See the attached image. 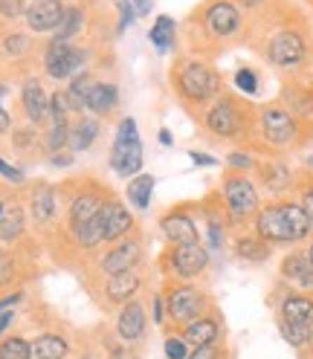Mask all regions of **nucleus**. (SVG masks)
I'll return each mask as SVG.
<instances>
[{"instance_id":"3","label":"nucleus","mask_w":313,"mask_h":359,"mask_svg":"<svg viewBox=\"0 0 313 359\" xmlns=\"http://www.w3.org/2000/svg\"><path fill=\"white\" fill-rule=\"evenodd\" d=\"M220 197H223V206H227V215L232 223H247L258 215L261 209V197L258 189L250 177L244 174H227L220 183Z\"/></svg>"},{"instance_id":"23","label":"nucleus","mask_w":313,"mask_h":359,"mask_svg":"<svg viewBox=\"0 0 313 359\" xmlns=\"http://www.w3.org/2000/svg\"><path fill=\"white\" fill-rule=\"evenodd\" d=\"M24 110H27V116L32 119V122H41L44 116L50 114V96L44 93V87L38 84V81H27L24 84Z\"/></svg>"},{"instance_id":"5","label":"nucleus","mask_w":313,"mask_h":359,"mask_svg":"<svg viewBox=\"0 0 313 359\" xmlns=\"http://www.w3.org/2000/svg\"><path fill=\"white\" fill-rule=\"evenodd\" d=\"M206 130L218 140H238L247 133V110L232 96H218L206 110Z\"/></svg>"},{"instance_id":"8","label":"nucleus","mask_w":313,"mask_h":359,"mask_svg":"<svg viewBox=\"0 0 313 359\" xmlns=\"http://www.w3.org/2000/svg\"><path fill=\"white\" fill-rule=\"evenodd\" d=\"M166 307H168V316L174 322L189 325V322L200 319L206 313V296L192 284H177L166 299Z\"/></svg>"},{"instance_id":"32","label":"nucleus","mask_w":313,"mask_h":359,"mask_svg":"<svg viewBox=\"0 0 313 359\" xmlns=\"http://www.w3.org/2000/svg\"><path fill=\"white\" fill-rule=\"evenodd\" d=\"M281 203H284V212H287L290 223H293L296 241H307V238H310V232H313V223H310V217L305 215V209H302L299 203H290V200H281Z\"/></svg>"},{"instance_id":"27","label":"nucleus","mask_w":313,"mask_h":359,"mask_svg":"<svg viewBox=\"0 0 313 359\" xmlns=\"http://www.w3.org/2000/svg\"><path fill=\"white\" fill-rule=\"evenodd\" d=\"M154 186H156L154 174H137V177H133L131 183H128V200H131V206L133 209H148L151 206Z\"/></svg>"},{"instance_id":"42","label":"nucleus","mask_w":313,"mask_h":359,"mask_svg":"<svg viewBox=\"0 0 313 359\" xmlns=\"http://www.w3.org/2000/svg\"><path fill=\"white\" fill-rule=\"evenodd\" d=\"M227 165L232 168V171H238V174H244V171H250V168H255V160L250 154H244V151H232L229 156H227Z\"/></svg>"},{"instance_id":"48","label":"nucleus","mask_w":313,"mask_h":359,"mask_svg":"<svg viewBox=\"0 0 313 359\" xmlns=\"http://www.w3.org/2000/svg\"><path fill=\"white\" fill-rule=\"evenodd\" d=\"M220 356H223V351L218 345H204V348H194L186 359H220Z\"/></svg>"},{"instance_id":"57","label":"nucleus","mask_w":313,"mask_h":359,"mask_svg":"<svg viewBox=\"0 0 313 359\" xmlns=\"http://www.w3.org/2000/svg\"><path fill=\"white\" fill-rule=\"evenodd\" d=\"M267 0H238V6L241 9H258V6H264Z\"/></svg>"},{"instance_id":"13","label":"nucleus","mask_w":313,"mask_h":359,"mask_svg":"<svg viewBox=\"0 0 313 359\" xmlns=\"http://www.w3.org/2000/svg\"><path fill=\"white\" fill-rule=\"evenodd\" d=\"M160 229L163 235L171 241V246H180V243H200V232L194 226V220L189 212H168L160 220Z\"/></svg>"},{"instance_id":"37","label":"nucleus","mask_w":313,"mask_h":359,"mask_svg":"<svg viewBox=\"0 0 313 359\" xmlns=\"http://www.w3.org/2000/svg\"><path fill=\"white\" fill-rule=\"evenodd\" d=\"M279 330H281V336H284V342L287 345H293V348H305L307 342H310V327H302V325H293V322H284V319H279Z\"/></svg>"},{"instance_id":"4","label":"nucleus","mask_w":313,"mask_h":359,"mask_svg":"<svg viewBox=\"0 0 313 359\" xmlns=\"http://www.w3.org/2000/svg\"><path fill=\"white\" fill-rule=\"evenodd\" d=\"M307 38L302 29L296 27H284V29H276L270 38H267V47H264V55L273 67L279 70H296L307 61Z\"/></svg>"},{"instance_id":"46","label":"nucleus","mask_w":313,"mask_h":359,"mask_svg":"<svg viewBox=\"0 0 313 359\" xmlns=\"http://www.w3.org/2000/svg\"><path fill=\"white\" fill-rule=\"evenodd\" d=\"M0 12L6 18H18V15H27L24 0H0Z\"/></svg>"},{"instance_id":"38","label":"nucleus","mask_w":313,"mask_h":359,"mask_svg":"<svg viewBox=\"0 0 313 359\" xmlns=\"http://www.w3.org/2000/svg\"><path fill=\"white\" fill-rule=\"evenodd\" d=\"M232 81H235V87L241 90V93H247V96H258V90H261L258 73L253 70V67H241V70H235Z\"/></svg>"},{"instance_id":"49","label":"nucleus","mask_w":313,"mask_h":359,"mask_svg":"<svg viewBox=\"0 0 313 359\" xmlns=\"http://www.w3.org/2000/svg\"><path fill=\"white\" fill-rule=\"evenodd\" d=\"M27 47H29V38H27V35H9V38H6V50H9L12 55H20Z\"/></svg>"},{"instance_id":"61","label":"nucleus","mask_w":313,"mask_h":359,"mask_svg":"<svg viewBox=\"0 0 313 359\" xmlns=\"http://www.w3.org/2000/svg\"><path fill=\"white\" fill-rule=\"evenodd\" d=\"M307 168H310V171H313V154H310V156H307Z\"/></svg>"},{"instance_id":"31","label":"nucleus","mask_w":313,"mask_h":359,"mask_svg":"<svg viewBox=\"0 0 313 359\" xmlns=\"http://www.w3.org/2000/svg\"><path fill=\"white\" fill-rule=\"evenodd\" d=\"M55 215V197H53V189H38L35 197H32V217L38 223H50Z\"/></svg>"},{"instance_id":"60","label":"nucleus","mask_w":313,"mask_h":359,"mask_svg":"<svg viewBox=\"0 0 313 359\" xmlns=\"http://www.w3.org/2000/svg\"><path fill=\"white\" fill-rule=\"evenodd\" d=\"M305 252H307V258H310V264H313V241H310V246H307Z\"/></svg>"},{"instance_id":"53","label":"nucleus","mask_w":313,"mask_h":359,"mask_svg":"<svg viewBox=\"0 0 313 359\" xmlns=\"http://www.w3.org/2000/svg\"><path fill=\"white\" fill-rule=\"evenodd\" d=\"M12 276V261L9 258H4V255H0V284H4L6 278Z\"/></svg>"},{"instance_id":"22","label":"nucleus","mask_w":313,"mask_h":359,"mask_svg":"<svg viewBox=\"0 0 313 359\" xmlns=\"http://www.w3.org/2000/svg\"><path fill=\"white\" fill-rule=\"evenodd\" d=\"M119 102V90L114 84H102V81H93V87L87 90V102L84 107L93 110V114H107V110H114Z\"/></svg>"},{"instance_id":"19","label":"nucleus","mask_w":313,"mask_h":359,"mask_svg":"<svg viewBox=\"0 0 313 359\" xmlns=\"http://www.w3.org/2000/svg\"><path fill=\"white\" fill-rule=\"evenodd\" d=\"M116 330H119V336H122L125 342L140 339V336L145 333V310H142L140 302H128V304H122Z\"/></svg>"},{"instance_id":"24","label":"nucleus","mask_w":313,"mask_h":359,"mask_svg":"<svg viewBox=\"0 0 313 359\" xmlns=\"http://www.w3.org/2000/svg\"><path fill=\"white\" fill-rule=\"evenodd\" d=\"M102 206H105V200H102L99 194H93V191L79 194V197L73 200V206H70V229L79 226V223H84V220L96 217V215L102 212Z\"/></svg>"},{"instance_id":"58","label":"nucleus","mask_w":313,"mask_h":359,"mask_svg":"<svg viewBox=\"0 0 313 359\" xmlns=\"http://www.w3.org/2000/svg\"><path fill=\"white\" fill-rule=\"evenodd\" d=\"M15 319V313L12 310H6V313H0V333H4L6 327H9V322Z\"/></svg>"},{"instance_id":"33","label":"nucleus","mask_w":313,"mask_h":359,"mask_svg":"<svg viewBox=\"0 0 313 359\" xmlns=\"http://www.w3.org/2000/svg\"><path fill=\"white\" fill-rule=\"evenodd\" d=\"M20 229H24V212H20V206L4 209V215H0V238L15 241L20 235Z\"/></svg>"},{"instance_id":"18","label":"nucleus","mask_w":313,"mask_h":359,"mask_svg":"<svg viewBox=\"0 0 313 359\" xmlns=\"http://www.w3.org/2000/svg\"><path fill=\"white\" fill-rule=\"evenodd\" d=\"M140 276L133 273H119V276H107L105 281V299L107 302H114V304H128L133 302V296H137V290H140Z\"/></svg>"},{"instance_id":"56","label":"nucleus","mask_w":313,"mask_h":359,"mask_svg":"<svg viewBox=\"0 0 313 359\" xmlns=\"http://www.w3.org/2000/svg\"><path fill=\"white\" fill-rule=\"evenodd\" d=\"M133 9H137V15H148L151 12V0H131Z\"/></svg>"},{"instance_id":"30","label":"nucleus","mask_w":313,"mask_h":359,"mask_svg":"<svg viewBox=\"0 0 313 359\" xmlns=\"http://www.w3.org/2000/svg\"><path fill=\"white\" fill-rule=\"evenodd\" d=\"M73 235H76V243L84 246V250H93V246H99L105 238H102V217H91L79 223V226H73Z\"/></svg>"},{"instance_id":"10","label":"nucleus","mask_w":313,"mask_h":359,"mask_svg":"<svg viewBox=\"0 0 313 359\" xmlns=\"http://www.w3.org/2000/svg\"><path fill=\"white\" fill-rule=\"evenodd\" d=\"M209 266V252L204 250L200 243H180V246H171L168 252V269L183 278V281H192L197 276H204Z\"/></svg>"},{"instance_id":"28","label":"nucleus","mask_w":313,"mask_h":359,"mask_svg":"<svg viewBox=\"0 0 313 359\" xmlns=\"http://www.w3.org/2000/svg\"><path fill=\"white\" fill-rule=\"evenodd\" d=\"M35 359H67V342L55 333H44L32 342Z\"/></svg>"},{"instance_id":"51","label":"nucleus","mask_w":313,"mask_h":359,"mask_svg":"<svg viewBox=\"0 0 313 359\" xmlns=\"http://www.w3.org/2000/svg\"><path fill=\"white\" fill-rule=\"evenodd\" d=\"M189 156H192V163H194V165H206V168L218 165V160H215V156H209V154H200V151H189Z\"/></svg>"},{"instance_id":"21","label":"nucleus","mask_w":313,"mask_h":359,"mask_svg":"<svg viewBox=\"0 0 313 359\" xmlns=\"http://www.w3.org/2000/svg\"><path fill=\"white\" fill-rule=\"evenodd\" d=\"M232 252H235L241 261H247V264H264L267 258L273 255V246L267 243V241H261V238L253 232V235H241V238H235Z\"/></svg>"},{"instance_id":"26","label":"nucleus","mask_w":313,"mask_h":359,"mask_svg":"<svg viewBox=\"0 0 313 359\" xmlns=\"http://www.w3.org/2000/svg\"><path fill=\"white\" fill-rule=\"evenodd\" d=\"M261 183H264L267 191L281 194V191H287L290 186H293V174H290V168L284 163H270V165L261 168Z\"/></svg>"},{"instance_id":"17","label":"nucleus","mask_w":313,"mask_h":359,"mask_svg":"<svg viewBox=\"0 0 313 359\" xmlns=\"http://www.w3.org/2000/svg\"><path fill=\"white\" fill-rule=\"evenodd\" d=\"M140 261V243L137 241H122L102 258V269L107 276H119V273H131L133 266Z\"/></svg>"},{"instance_id":"41","label":"nucleus","mask_w":313,"mask_h":359,"mask_svg":"<svg viewBox=\"0 0 313 359\" xmlns=\"http://www.w3.org/2000/svg\"><path fill=\"white\" fill-rule=\"evenodd\" d=\"M189 356V342L183 336H168L166 339V359H186Z\"/></svg>"},{"instance_id":"6","label":"nucleus","mask_w":313,"mask_h":359,"mask_svg":"<svg viewBox=\"0 0 313 359\" xmlns=\"http://www.w3.org/2000/svg\"><path fill=\"white\" fill-rule=\"evenodd\" d=\"M258 133H261V140L267 145L284 148L299 137V122L287 107L270 104V107H264L261 116H258Z\"/></svg>"},{"instance_id":"55","label":"nucleus","mask_w":313,"mask_h":359,"mask_svg":"<svg viewBox=\"0 0 313 359\" xmlns=\"http://www.w3.org/2000/svg\"><path fill=\"white\" fill-rule=\"evenodd\" d=\"M73 163V154H53V165H70Z\"/></svg>"},{"instance_id":"40","label":"nucleus","mask_w":313,"mask_h":359,"mask_svg":"<svg viewBox=\"0 0 313 359\" xmlns=\"http://www.w3.org/2000/svg\"><path fill=\"white\" fill-rule=\"evenodd\" d=\"M67 142H70V125H67V122H53L50 137H47L50 151H61Z\"/></svg>"},{"instance_id":"44","label":"nucleus","mask_w":313,"mask_h":359,"mask_svg":"<svg viewBox=\"0 0 313 359\" xmlns=\"http://www.w3.org/2000/svg\"><path fill=\"white\" fill-rule=\"evenodd\" d=\"M209 246H212V250H220V246H223V223L218 217L209 220Z\"/></svg>"},{"instance_id":"11","label":"nucleus","mask_w":313,"mask_h":359,"mask_svg":"<svg viewBox=\"0 0 313 359\" xmlns=\"http://www.w3.org/2000/svg\"><path fill=\"white\" fill-rule=\"evenodd\" d=\"M81 64H84V53L61 38H53L47 53H44V67H47V73L53 79H70Z\"/></svg>"},{"instance_id":"14","label":"nucleus","mask_w":313,"mask_h":359,"mask_svg":"<svg viewBox=\"0 0 313 359\" xmlns=\"http://www.w3.org/2000/svg\"><path fill=\"white\" fill-rule=\"evenodd\" d=\"M99 217H102V238L105 241H119L133 226L131 212L119 203V200H110V203H105L102 212H99Z\"/></svg>"},{"instance_id":"59","label":"nucleus","mask_w":313,"mask_h":359,"mask_svg":"<svg viewBox=\"0 0 313 359\" xmlns=\"http://www.w3.org/2000/svg\"><path fill=\"white\" fill-rule=\"evenodd\" d=\"M160 142H163V145H171V142H174V137H171L168 130H160Z\"/></svg>"},{"instance_id":"9","label":"nucleus","mask_w":313,"mask_h":359,"mask_svg":"<svg viewBox=\"0 0 313 359\" xmlns=\"http://www.w3.org/2000/svg\"><path fill=\"white\" fill-rule=\"evenodd\" d=\"M204 27L212 38H232L241 29V6L235 0H212L204 9Z\"/></svg>"},{"instance_id":"35","label":"nucleus","mask_w":313,"mask_h":359,"mask_svg":"<svg viewBox=\"0 0 313 359\" xmlns=\"http://www.w3.org/2000/svg\"><path fill=\"white\" fill-rule=\"evenodd\" d=\"M91 87H93V76H91V73H76V76H73L70 90H67L73 110H87L84 102H87V90H91Z\"/></svg>"},{"instance_id":"39","label":"nucleus","mask_w":313,"mask_h":359,"mask_svg":"<svg viewBox=\"0 0 313 359\" xmlns=\"http://www.w3.org/2000/svg\"><path fill=\"white\" fill-rule=\"evenodd\" d=\"M73 110L70 104V96L64 93V90H58V93L50 96V114H53V122H67V114Z\"/></svg>"},{"instance_id":"20","label":"nucleus","mask_w":313,"mask_h":359,"mask_svg":"<svg viewBox=\"0 0 313 359\" xmlns=\"http://www.w3.org/2000/svg\"><path fill=\"white\" fill-rule=\"evenodd\" d=\"M183 339L192 345V348H204V345H218L220 339V325L212 319V316H200L194 322H189L183 327Z\"/></svg>"},{"instance_id":"62","label":"nucleus","mask_w":313,"mask_h":359,"mask_svg":"<svg viewBox=\"0 0 313 359\" xmlns=\"http://www.w3.org/2000/svg\"><path fill=\"white\" fill-rule=\"evenodd\" d=\"M307 345H310V351H313V333H310V342H307Z\"/></svg>"},{"instance_id":"16","label":"nucleus","mask_w":313,"mask_h":359,"mask_svg":"<svg viewBox=\"0 0 313 359\" xmlns=\"http://www.w3.org/2000/svg\"><path fill=\"white\" fill-rule=\"evenodd\" d=\"M281 276L290 284H296L299 290H305V293H313V264H310V258H307L305 250H296V252L284 255Z\"/></svg>"},{"instance_id":"36","label":"nucleus","mask_w":313,"mask_h":359,"mask_svg":"<svg viewBox=\"0 0 313 359\" xmlns=\"http://www.w3.org/2000/svg\"><path fill=\"white\" fill-rule=\"evenodd\" d=\"M0 359H32V345L20 336H9L0 342Z\"/></svg>"},{"instance_id":"54","label":"nucleus","mask_w":313,"mask_h":359,"mask_svg":"<svg viewBox=\"0 0 313 359\" xmlns=\"http://www.w3.org/2000/svg\"><path fill=\"white\" fill-rule=\"evenodd\" d=\"M18 302H20V293H12V296H6V299H0V313L12 310V307H15Z\"/></svg>"},{"instance_id":"45","label":"nucleus","mask_w":313,"mask_h":359,"mask_svg":"<svg viewBox=\"0 0 313 359\" xmlns=\"http://www.w3.org/2000/svg\"><path fill=\"white\" fill-rule=\"evenodd\" d=\"M0 177L9 180V183H24V171L15 168V165H9L4 156H0Z\"/></svg>"},{"instance_id":"1","label":"nucleus","mask_w":313,"mask_h":359,"mask_svg":"<svg viewBox=\"0 0 313 359\" xmlns=\"http://www.w3.org/2000/svg\"><path fill=\"white\" fill-rule=\"evenodd\" d=\"M142 140H140V130H137V119L125 116L116 128V137H114V148H110V168L119 177L133 180L142 171Z\"/></svg>"},{"instance_id":"47","label":"nucleus","mask_w":313,"mask_h":359,"mask_svg":"<svg viewBox=\"0 0 313 359\" xmlns=\"http://www.w3.org/2000/svg\"><path fill=\"white\" fill-rule=\"evenodd\" d=\"M299 206L305 209V215H307L310 223H313V183L302 186V191H299Z\"/></svg>"},{"instance_id":"15","label":"nucleus","mask_w":313,"mask_h":359,"mask_svg":"<svg viewBox=\"0 0 313 359\" xmlns=\"http://www.w3.org/2000/svg\"><path fill=\"white\" fill-rule=\"evenodd\" d=\"M279 319L313 330V293H287L279 307Z\"/></svg>"},{"instance_id":"2","label":"nucleus","mask_w":313,"mask_h":359,"mask_svg":"<svg viewBox=\"0 0 313 359\" xmlns=\"http://www.w3.org/2000/svg\"><path fill=\"white\" fill-rule=\"evenodd\" d=\"M177 90L192 104H212L220 93V76L204 61H186L177 70Z\"/></svg>"},{"instance_id":"34","label":"nucleus","mask_w":313,"mask_h":359,"mask_svg":"<svg viewBox=\"0 0 313 359\" xmlns=\"http://www.w3.org/2000/svg\"><path fill=\"white\" fill-rule=\"evenodd\" d=\"M81 24H84V12H81V6H64V18H61V24H58V35L55 38H61V41H70L79 29H81Z\"/></svg>"},{"instance_id":"43","label":"nucleus","mask_w":313,"mask_h":359,"mask_svg":"<svg viewBox=\"0 0 313 359\" xmlns=\"http://www.w3.org/2000/svg\"><path fill=\"white\" fill-rule=\"evenodd\" d=\"M116 9H119V32H125L131 27V20H133V4L131 0H116Z\"/></svg>"},{"instance_id":"50","label":"nucleus","mask_w":313,"mask_h":359,"mask_svg":"<svg viewBox=\"0 0 313 359\" xmlns=\"http://www.w3.org/2000/svg\"><path fill=\"white\" fill-rule=\"evenodd\" d=\"M151 310H154V313H151L154 322H156V325H163V319H166V299H163L160 293L151 299Z\"/></svg>"},{"instance_id":"25","label":"nucleus","mask_w":313,"mask_h":359,"mask_svg":"<svg viewBox=\"0 0 313 359\" xmlns=\"http://www.w3.org/2000/svg\"><path fill=\"white\" fill-rule=\"evenodd\" d=\"M148 38H151L154 47H156V53H163V55H166V53L174 47V38H177V24H174V18L160 15V18L154 20V27H151Z\"/></svg>"},{"instance_id":"29","label":"nucleus","mask_w":313,"mask_h":359,"mask_svg":"<svg viewBox=\"0 0 313 359\" xmlns=\"http://www.w3.org/2000/svg\"><path fill=\"white\" fill-rule=\"evenodd\" d=\"M99 122L96 119H81L76 128H70V148L73 151H87L93 142H96V137H99Z\"/></svg>"},{"instance_id":"7","label":"nucleus","mask_w":313,"mask_h":359,"mask_svg":"<svg viewBox=\"0 0 313 359\" xmlns=\"http://www.w3.org/2000/svg\"><path fill=\"white\" fill-rule=\"evenodd\" d=\"M253 226H255V235L267 243H299L296 241V232H293V223H290L287 212H284V203H267L258 209V215L253 217Z\"/></svg>"},{"instance_id":"63","label":"nucleus","mask_w":313,"mask_h":359,"mask_svg":"<svg viewBox=\"0 0 313 359\" xmlns=\"http://www.w3.org/2000/svg\"><path fill=\"white\" fill-rule=\"evenodd\" d=\"M0 215H4V200H0Z\"/></svg>"},{"instance_id":"12","label":"nucleus","mask_w":313,"mask_h":359,"mask_svg":"<svg viewBox=\"0 0 313 359\" xmlns=\"http://www.w3.org/2000/svg\"><path fill=\"white\" fill-rule=\"evenodd\" d=\"M64 18V4L61 0H32L27 6V24L32 32H53L58 29Z\"/></svg>"},{"instance_id":"52","label":"nucleus","mask_w":313,"mask_h":359,"mask_svg":"<svg viewBox=\"0 0 313 359\" xmlns=\"http://www.w3.org/2000/svg\"><path fill=\"white\" fill-rule=\"evenodd\" d=\"M4 93H6V87H0V99H4ZM6 130H9V114L0 104V133H6Z\"/></svg>"}]
</instances>
